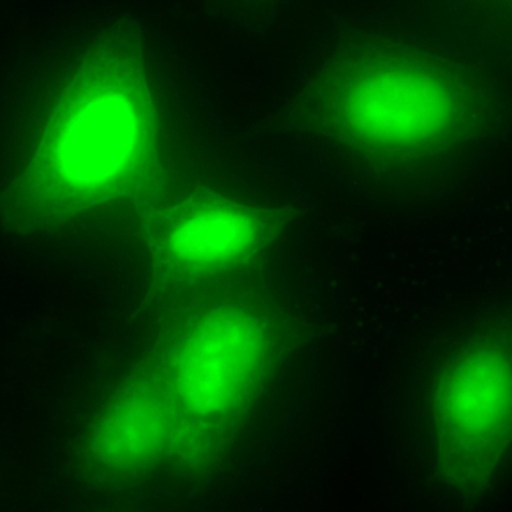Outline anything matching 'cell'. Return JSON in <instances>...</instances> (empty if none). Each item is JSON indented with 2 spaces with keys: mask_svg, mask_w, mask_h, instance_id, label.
<instances>
[{
  "mask_svg": "<svg viewBox=\"0 0 512 512\" xmlns=\"http://www.w3.org/2000/svg\"><path fill=\"white\" fill-rule=\"evenodd\" d=\"M323 149L388 190L442 179L494 141L506 93L481 60L445 41L358 27L320 52L298 93Z\"/></svg>",
  "mask_w": 512,
  "mask_h": 512,
  "instance_id": "1",
  "label": "cell"
},
{
  "mask_svg": "<svg viewBox=\"0 0 512 512\" xmlns=\"http://www.w3.org/2000/svg\"><path fill=\"white\" fill-rule=\"evenodd\" d=\"M167 131L163 87L144 52L93 46L57 78L30 123L24 193L56 216L127 199L161 166Z\"/></svg>",
  "mask_w": 512,
  "mask_h": 512,
  "instance_id": "2",
  "label": "cell"
},
{
  "mask_svg": "<svg viewBox=\"0 0 512 512\" xmlns=\"http://www.w3.org/2000/svg\"><path fill=\"white\" fill-rule=\"evenodd\" d=\"M281 346L278 316L253 295H210L172 319L156 344L152 380L190 451L253 407Z\"/></svg>",
  "mask_w": 512,
  "mask_h": 512,
  "instance_id": "3",
  "label": "cell"
},
{
  "mask_svg": "<svg viewBox=\"0 0 512 512\" xmlns=\"http://www.w3.org/2000/svg\"><path fill=\"white\" fill-rule=\"evenodd\" d=\"M511 320L490 317L435 352L420 393L421 438L440 483L473 495L511 456Z\"/></svg>",
  "mask_w": 512,
  "mask_h": 512,
  "instance_id": "4",
  "label": "cell"
},
{
  "mask_svg": "<svg viewBox=\"0 0 512 512\" xmlns=\"http://www.w3.org/2000/svg\"><path fill=\"white\" fill-rule=\"evenodd\" d=\"M275 232L270 212L249 197L197 188L160 205L150 219L147 249L164 281L202 289L256 267Z\"/></svg>",
  "mask_w": 512,
  "mask_h": 512,
  "instance_id": "5",
  "label": "cell"
},
{
  "mask_svg": "<svg viewBox=\"0 0 512 512\" xmlns=\"http://www.w3.org/2000/svg\"><path fill=\"white\" fill-rule=\"evenodd\" d=\"M123 397L106 412L95 448L109 464L136 467L188 453L179 421L155 382Z\"/></svg>",
  "mask_w": 512,
  "mask_h": 512,
  "instance_id": "6",
  "label": "cell"
}]
</instances>
